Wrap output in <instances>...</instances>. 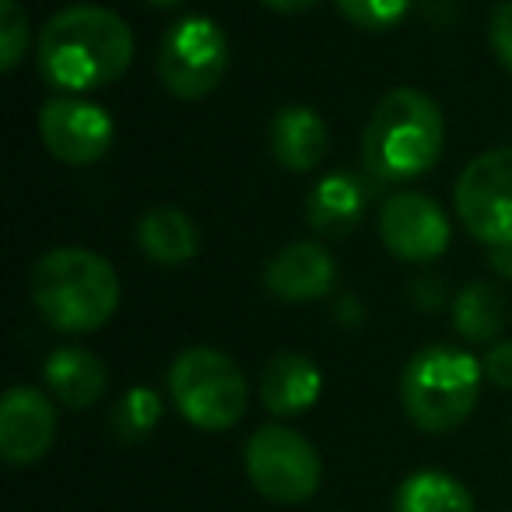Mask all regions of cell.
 I'll use <instances>...</instances> for the list:
<instances>
[{"label": "cell", "mask_w": 512, "mask_h": 512, "mask_svg": "<svg viewBox=\"0 0 512 512\" xmlns=\"http://www.w3.org/2000/svg\"><path fill=\"white\" fill-rule=\"evenodd\" d=\"M228 71V39L218 22L190 15L165 32L158 46V78L176 99H204Z\"/></svg>", "instance_id": "obj_7"}, {"label": "cell", "mask_w": 512, "mask_h": 512, "mask_svg": "<svg viewBox=\"0 0 512 512\" xmlns=\"http://www.w3.org/2000/svg\"><path fill=\"white\" fill-rule=\"evenodd\" d=\"M264 8L271 11H281V15H299V11H309L316 0H260Z\"/></svg>", "instance_id": "obj_25"}, {"label": "cell", "mask_w": 512, "mask_h": 512, "mask_svg": "<svg viewBox=\"0 0 512 512\" xmlns=\"http://www.w3.org/2000/svg\"><path fill=\"white\" fill-rule=\"evenodd\" d=\"M456 214L484 246H512V148L484 151L460 172Z\"/></svg>", "instance_id": "obj_8"}, {"label": "cell", "mask_w": 512, "mask_h": 512, "mask_svg": "<svg viewBox=\"0 0 512 512\" xmlns=\"http://www.w3.org/2000/svg\"><path fill=\"white\" fill-rule=\"evenodd\" d=\"M505 323H509V302L491 281H470L453 299V327L463 341L488 344L502 334Z\"/></svg>", "instance_id": "obj_18"}, {"label": "cell", "mask_w": 512, "mask_h": 512, "mask_svg": "<svg viewBox=\"0 0 512 512\" xmlns=\"http://www.w3.org/2000/svg\"><path fill=\"white\" fill-rule=\"evenodd\" d=\"M411 0H337V11L348 18L355 29L386 32L404 22Z\"/></svg>", "instance_id": "obj_21"}, {"label": "cell", "mask_w": 512, "mask_h": 512, "mask_svg": "<svg viewBox=\"0 0 512 512\" xmlns=\"http://www.w3.org/2000/svg\"><path fill=\"white\" fill-rule=\"evenodd\" d=\"M39 134L53 158L64 165H92L113 148V120L102 106L78 95H57L39 113Z\"/></svg>", "instance_id": "obj_9"}, {"label": "cell", "mask_w": 512, "mask_h": 512, "mask_svg": "<svg viewBox=\"0 0 512 512\" xmlns=\"http://www.w3.org/2000/svg\"><path fill=\"white\" fill-rule=\"evenodd\" d=\"M39 71L60 92H95L127 74L134 60V32L116 11L99 4H71L43 25Z\"/></svg>", "instance_id": "obj_1"}, {"label": "cell", "mask_w": 512, "mask_h": 512, "mask_svg": "<svg viewBox=\"0 0 512 512\" xmlns=\"http://www.w3.org/2000/svg\"><path fill=\"white\" fill-rule=\"evenodd\" d=\"M446 148V120L421 88H393L372 109L362 134L365 169L383 183L425 176Z\"/></svg>", "instance_id": "obj_3"}, {"label": "cell", "mask_w": 512, "mask_h": 512, "mask_svg": "<svg viewBox=\"0 0 512 512\" xmlns=\"http://www.w3.org/2000/svg\"><path fill=\"white\" fill-rule=\"evenodd\" d=\"M379 235L393 256L411 260V264H428L442 256L453 239L446 211L432 197L414 190L386 197L383 211H379Z\"/></svg>", "instance_id": "obj_10"}, {"label": "cell", "mask_w": 512, "mask_h": 512, "mask_svg": "<svg viewBox=\"0 0 512 512\" xmlns=\"http://www.w3.org/2000/svg\"><path fill=\"white\" fill-rule=\"evenodd\" d=\"M57 442V407L32 386H11L0 400V456L11 467H32Z\"/></svg>", "instance_id": "obj_11"}, {"label": "cell", "mask_w": 512, "mask_h": 512, "mask_svg": "<svg viewBox=\"0 0 512 512\" xmlns=\"http://www.w3.org/2000/svg\"><path fill=\"white\" fill-rule=\"evenodd\" d=\"M323 376L316 362L299 351H281L260 376V400L274 418H299L320 400Z\"/></svg>", "instance_id": "obj_14"}, {"label": "cell", "mask_w": 512, "mask_h": 512, "mask_svg": "<svg viewBox=\"0 0 512 512\" xmlns=\"http://www.w3.org/2000/svg\"><path fill=\"white\" fill-rule=\"evenodd\" d=\"M491 267H495L502 278L512 281V246H498L491 249Z\"/></svg>", "instance_id": "obj_26"}, {"label": "cell", "mask_w": 512, "mask_h": 512, "mask_svg": "<svg viewBox=\"0 0 512 512\" xmlns=\"http://www.w3.org/2000/svg\"><path fill=\"white\" fill-rule=\"evenodd\" d=\"M488 39H491V50H495L498 64L505 71H512V0L498 4L491 11V22H488Z\"/></svg>", "instance_id": "obj_23"}, {"label": "cell", "mask_w": 512, "mask_h": 512, "mask_svg": "<svg viewBox=\"0 0 512 512\" xmlns=\"http://www.w3.org/2000/svg\"><path fill=\"white\" fill-rule=\"evenodd\" d=\"M271 155L288 172H313L330 151V130L309 106H285L271 120Z\"/></svg>", "instance_id": "obj_13"}, {"label": "cell", "mask_w": 512, "mask_h": 512, "mask_svg": "<svg viewBox=\"0 0 512 512\" xmlns=\"http://www.w3.org/2000/svg\"><path fill=\"white\" fill-rule=\"evenodd\" d=\"M162 411H165V404L155 390L134 386V390H127L120 400H116L113 414H109V435L127 442V446L130 442H144L158 428Z\"/></svg>", "instance_id": "obj_20"}, {"label": "cell", "mask_w": 512, "mask_h": 512, "mask_svg": "<svg viewBox=\"0 0 512 512\" xmlns=\"http://www.w3.org/2000/svg\"><path fill=\"white\" fill-rule=\"evenodd\" d=\"M144 4H151V8H158V11H169V8H179L183 0H144Z\"/></svg>", "instance_id": "obj_27"}, {"label": "cell", "mask_w": 512, "mask_h": 512, "mask_svg": "<svg viewBox=\"0 0 512 512\" xmlns=\"http://www.w3.org/2000/svg\"><path fill=\"white\" fill-rule=\"evenodd\" d=\"M393 512H474V498L456 477L442 470H418L400 481Z\"/></svg>", "instance_id": "obj_19"}, {"label": "cell", "mask_w": 512, "mask_h": 512, "mask_svg": "<svg viewBox=\"0 0 512 512\" xmlns=\"http://www.w3.org/2000/svg\"><path fill=\"white\" fill-rule=\"evenodd\" d=\"M32 306L60 334H92L120 306V278L106 256L81 246L50 249L29 278Z\"/></svg>", "instance_id": "obj_2"}, {"label": "cell", "mask_w": 512, "mask_h": 512, "mask_svg": "<svg viewBox=\"0 0 512 512\" xmlns=\"http://www.w3.org/2000/svg\"><path fill=\"white\" fill-rule=\"evenodd\" d=\"M264 285L281 302H313L334 292L337 264L320 242H292L271 256Z\"/></svg>", "instance_id": "obj_12"}, {"label": "cell", "mask_w": 512, "mask_h": 512, "mask_svg": "<svg viewBox=\"0 0 512 512\" xmlns=\"http://www.w3.org/2000/svg\"><path fill=\"white\" fill-rule=\"evenodd\" d=\"M137 242L148 260L162 267H179L193 260L200 249V232L193 218L179 207H151L137 225Z\"/></svg>", "instance_id": "obj_17"}, {"label": "cell", "mask_w": 512, "mask_h": 512, "mask_svg": "<svg viewBox=\"0 0 512 512\" xmlns=\"http://www.w3.org/2000/svg\"><path fill=\"white\" fill-rule=\"evenodd\" d=\"M43 376H46V386H50L53 397H57L64 407H74V411L99 404L109 390L106 362H102L95 351L74 348V344L57 348L50 358H46Z\"/></svg>", "instance_id": "obj_16"}, {"label": "cell", "mask_w": 512, "mask_h": 512, "mask_svg": "<svg viewBox=\"0 0 512 512\" xmlns=\"http://www.w3.org/2000/svg\"><path fill=\"white\" fill-rule=\"evenodd\" d=\"M481 365L453 344L421 348L400 376V400L414 428L446 435L474 414L481 393Z\"/></svg>", "instance_id": "obj_4"}, {"label": "cell", "mask_w": 512, "mask_h": 512, "mask_svg": "<svg viewBox=\"0 0 512 512\" xmlns=\"http://www.w3.org/2000/svg\"><path fill=\"white\" fill-rule=\"evenodd\" d=\"M246 474L253 488L278 505H302L323 481L316 446L288 425L256 428L246 442Z\"/></svg>", "instance_id": "obj_6"}, {"label": "cell", "mask_w": 512, "mask_h": 512, "mask_svg": "<svg viewBox=\"0 0 512 512\" xmlns=\"http://www.w3.org/2000/svg\"><path fill=\"white\" fill-rule=\"evenodd\" d=\"M29 53V11L18 0H0V67L15 71Z\"/></svg>", "instance_id": "obj_22"}, {"label": "cell", "mask_w": 512, "mask_h": 512, "mask_svg": "<svg viewBox=\"0 0 512 512\" xmlns=\"http://www.w3.org/2000/svg\"><path fill=\"white\" fill-rule=\"evenodd\" d=\"M369 200L372 190L358 172H330L309 193L306 218L313 225V232L327 235V239H341L362 221Z\"/></svg>", "instance_id": "obj_15"}, {"label": "cell", "mask_w": 512, "mask_h": 512, "mask_svg": "<svg viewBox=\"0 0 512 512\" xmlns=\"http://www.w3.org/2000/svg\"><path fill=\"white\" fill-rule=\"evenodd\" d=\"M169 397L190 425L225 432L246 418L249 386L225 351L186 348L169 369Z\"/></svg>", "instance_id": "obj_5"}, {"label": "cell", "mask_w": 512, "mask_h": 512, "mask_svg": "<svg viewBox=\"0 0 512 512\" xmlns=\"http://www.w3.org/2000/svg\"><path fill=\"white\" fill-rule=\"evenodd\" d=\"M481 369H484V376H488L495 386H502V390H512V341L491 344V351L484 355Z\"/></svg>", "instance_id": "obj_24"}]
</instances>
